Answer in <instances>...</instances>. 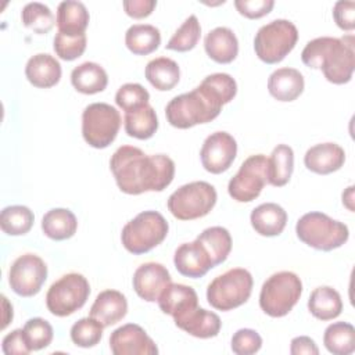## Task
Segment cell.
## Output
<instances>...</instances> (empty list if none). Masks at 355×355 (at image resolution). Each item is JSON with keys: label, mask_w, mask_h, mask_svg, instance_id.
I'll list each match as a JSON object with an SVG mask.
<instances>
[{"label": "cell", "mask_w": 355, "mask_h": 355, "mask_svg": "<svg viewBox=\"0 0 355 355\" xmlns=\"http://www.w3.org/2000/svg\"><path fill=\"white\" fill-rule=\"evenodd\" d=\"M110 169L122 193L137 196L162 191L175 176V162L165 154L147 155L135 146H121L110 159Z\"/></svg>", "instance_id": "1"}, {"label": "cell", "mask_w": 355, "mask_h": 355, "mask_svg": "<svg viewBox=\"0 0 355 355\" xmlns=\"http://www.w3.org/2000/svg\"><path fill=\"white\" fill-rule=\"evenodd\" d=\"M302 62L313 69H322L324 78L334 85L348 83L355 68L354 36H322L309 40L301 53Z\"/></svg>", "instance_id": "2"}, {"label": "cell", "mask_w": 355, "mask_h": 355, "mask_svg": "<svg viewBox=\"0 0 355 355\" xmlns=\"http://www.w3.org/2000/svg\"><path fill=\"white\" fill-rule=\"evenodd\" d=\"M225 105L220 96L204 80L191 92L173 97L165 108L168 122L178 129H189L214 121Z\"/></svg>", "instance_id": "3"}, {"label": "cell", "mask_w": 355, "mask_h": 355, "mask_svg": "<svg viewBox=\"0 0 355 355\" xmlns=\"http://www.w3.org/2000/svg\"><path fill=\"white\" fill-rule=\"evenodd\" d=\"M297 237L306 245L319 251L340 248L349 237L348 226L323 212L304 214L295 225Z\"/></svg>", "instance_id": "4"}, {"label": "cell", "mask_w": 355, "mask_h": 355, "mask_svg": "<svg viewBox=\"0 0 355 355\" xmlns=\"http://www.w3.org/2000/svg\"><path fill=\"white\" fill-rule=\"evenodd\" d=\"M169 230L166 219L157 211H143L129 220L121 233V241L126 251L141 255L159 245Z\"/></svg>", "instance_id": "5"}, {"label": "cell", "mask_w": 355, "mask_h": 355, "mask_svg": "<svg viewBox=\"0 0 355 355\" xmlns=\"http://www.w3.org/2000/svg\"><path fill=\"white\" fill-rule=\"evenodd\" d=\"M302 294V282L294 272L282 270L269 276L259 293L261 309L272 316H286L298 302Z\"/></svg>", "instance_id": "6"}, {"label": "cell", "mask_w": 355, "mask_h": 355, "mask_svg": "<svg viewBox=\"0 0 355 355\" xmlns=\"http://www.w3.org/2000/svg\"><path fill=\"white\" fill-rule=\"evenodd\" d=\"M254 280L244 268H232L216 276L207 288L208 304L218 311H232L248 301Z\"/></svg>", "instance_id": "7"}, {"label": "cell", "mask_w": 355, "mask_h": 355, "mask_svg": "<svg viewBox=\"0 0 355 355\" xmlns=\"http://www.w3.org/2000/svg\"><path fill=\"white\" fill-rule=\"evenodd\" d=\"M215 187L204 180L190 182L175 190L168 198L169 212L179 220H193L211 212L216 204Z\"/></svg>", "instance_id": "8"}, {"label": "cell", "mask_w": 355, "mask_h": 355, "mask_svg": "<svg viewBox=\"0 0 355 355\" xmlns=\"http://www.w3.org/2000/svg\"><path fill=\"white\" fill-rule=\"evenodd\" d=\"M298 29L288 19H273L262 25L254 37L257 57L266 64H277L295 47Z\"/></svg>", "instance_id": "9"}, {"label": "cell", "mask_w": 355, "mask_h": 355, "mask_svg": "<svg viewBox=\"0 0 355 355\" xmlns=\"http://www.w3.org/2000/svg\"><path fill=\"white\" fill-rule=\"evenodd\" d=\"M90 295V284L80 273H67L54 282L46 294V306L54 316H69L80 309Z\"/></svg>", "instance_id": "10"}, {"label": "cell", "mask_w": 355, "mask_h": 355, "mask_svg": "<svg viewBox=\"0 0 355 355\" xmlns=\"http://www.w3.org/2000/svg\"><path fill=\"white\" fill-rule=\"evenodd\" d=\"M119 111L107 103L89 104L82 112V136L94 148L108 147L121 128Z\"/></svg>", "instance_id": "11"}, {"label": "cell", "mask_w": 355, "mask_h": 355, "mask_svg": "<svg viewBox=\"0 0 355 355\" xmlns=\"http://www.w3.org/2000/svg\"><path fill=\"white\" fill-rule=\"evenodd\" d=\"M265 184H269V158L263 154L250 155L240 165L237 173L229 180V196L237 202L255 200Z\"/></svg>", "instance_id": "12"}, {"label": "cell", "mask_w": 355, "mask_h": 355, "mask_svg": "<svg viewBox=\"0 0 355 355\" xmlns=\"http://www.w3.org/2000/svg\"><path fill=\"white\" fill-rule=\"evenodd\" d=\"M47 279V266L36 254L18 257L8 270V284L19 297L36 295Z\"/></svg>", "instance_id": "13"}, {"label": "cell", "mask_w": 355, "mask_h": 355, "mask_svg": "<svg viewBox=\"0 0 355 355\" xmlns=\"http://www.w3.org/2000/svg\"><path fill=\"white\" fill-rule=\"evenodd\" d=\"M237 155L236 139L227 132L211 133L200 150L201 164L205 171L218 175L230 168Z\"/></svg>", "instance_id": "14"}, {"label": "cell", "mask_w": 355, "mask_h": 355, "mask_svg": "<svg viewBox=\"0 0 355 355\" xmlns=\"http://www.w3.org/2000/svg\"><path fill=\"white\" fill-rule=\"evenodd\" d=\"M110 348L114 355H157L158 348L146 330L136 323H126L110 336Z\"/></svg>", "instance_id": "15"}, {"label": "cell", "mask_w": 355, "mask_h": 355, "mask_svg": "<svg viewBox=\"0 0 355 355\" xmlns=\"http://www.w3.org/2000/svg\"><path fill=\"white\" fill-rule=\"evenodd\" d=\"M132 283L136 294L141 300L155 302L171 283V273L162 263L146 262L135 270Z\"/></svg>", "instance_id": "16"}, {"label": "cell", "mask_w": 355, "mask_h": 355, "mask_svg": "<svg viewBox=\"0 0 355 355\" xmlns=\"http://www.w3.org/2000/svg\"><path fill=\"white\" fill-rule=\"evenodd\" d=\"M173 263L182 276L191 279L202 277L214 268L211 257L197 239L191 243H183L176 248Z\"/></svg>", "instance_id": "17"}, {"label": "cell", "mask_w": 355, "mask_h": 355, "mask_svg": "<svg viewBox=\"0 0 355 355\" xmlns=\"http://www.w3.org/2000/svg\"><path fill=\"white\" fill-rule=\"evenodd\" d=\"M345 162V151L337 143H319L306 150L305 166L318 175H329L338 171Z\"/></svg>", "instance_id": "18"}, {"label": "cell", "mask_w": 355, "mask_h": 355, "mask_svg": "<svg viewBox=\"0 0 355 355\" xmlns=\"http://www.w3.org/2000/svg\"><path fill=\"white\" fill-rule=\"evenodd\" d=\"M158 306L164 313L176 319L197 308L198 297L196 290L190 286L169 283L158 298Z\"/></svg>", "instance_id": "19"}, {"label": "cell", "mask_w": 355, "mask_h": 355, "mask_svg": "<svg viewBox=\"0 0 355 355\" xmlns=\"http://www.w3.org/2000/svg\"><path fill=\"white\" fill-rule=\"evenodd\" d=\"M128 313V301L126 297L118 290H104L101 291L92 308L90 316L97 319L104 327L112 326L121 322Z\"/></svg>", "instance_id": "20"}, {"label": "cell", "mask_w": 355, "mask_h": 355, "mask_svg": "<svg viewBox=\"0 0 355 355\" xmlns=\"http://www.w3.org/2000/svg\"><path fill=\"white\" fill-rule=\"evenodd\" d=\"M173 320L180 330L197 338L216 337L222 327L220 318L215 312L198 306Z\"/></svg>", "instance_id": "21"}, {"label": "cell", "mask_w": 355, "mask_h": 355, "mask_svg": "<svg viewBox=\"0 0 355 355\" xmlns=\"http://www.w3.org/2000/svg\"><path fill=\"white\" fill-rule=\"evenodd\" d=\"M61 65L58 60L46 53L32 55L25 67V75L31 85L40 89L55 86L61 79Z\"/></svg>", "instance_id": "22"}, {"label": "cell", "mask_w": 355, "mask_h": 355, "mask_svg": "<svg viewBox=\"0 0 355 355\" xmlns=\"http://www.w3.org/2000/svg\"><path fill=\"white\" fill-rule=\"evenodd\" d=\"M205 53L218 64H229L239 54V40L234 32L226 26H216L204 39Z\"/></svg>", "instance_id": "23"}, {"label": "cell", "mask_w": 355, "mask_h": 355, "mask_svg": "<svg viewBox=\"0 0 355 355\" xmlns=\"http://www.w3.org/2000/svg\"><path fill=\"white\" fill-rule=\"evenodd\" d=\"M304 76L295 68H279L268 79V90L277 101H294L304 92Z\"/></svg>", "instance_id": "24"}, {"label": "cell", "mask_w": 355, "mask_h": 355, "mask_svg": "<svg viewBox=\"0 0 355 355\" xmlns=\"http://www.w3.org/2000/svg\"><path fill=\"white\" fill-rule=\"evenodd\" d=\"M252 229L265 237L279 236L287 223V212L276 202H263L250 215Z\"/></svg>", "instance_id": "25"}, {"label": "cell", "mask_w": 355, "mask_h": 355, "mask_svg": "<svg viewBox=\"0 0 355 355\" xmlns=\"http://www.w3.org/2000/svg\"><path fill=\"white\" fill-rule=\"evenodd\" d=\"M71 83L79 93L96 94L107 87L108 76L101 65L86 61L72 69Z\"/></svg>", "instance_id": "26"}, {"label": "cell", "mask_w": 355, "mask_h": 355, "mask_svg": "<svg viewBox=\"0 0 355 355\" xmlns=\"http://www.w3.org/2000/svg\"><path fill=\"white\" fill-rule=\"evenodd\" d=\"M78 229V220L72 211L67 208H53L42 218L43 233L55 241L71 239Z\"/></svg>", "instance_id": "27"}, {"label": "cell", "mask_w": 355, "mask_h": 355, "mask_svg": "<svg viewBox=\"0 0 355 355\" xmlns=\"http://www.w3.org/2000/svg\"><path fill=\"white\" fill-rule=\"evenodd\" d=\"M308 309L319 320H333L341 313L343 301L337 290L330 286H320L311 293Z\"/></svg>", "instance_id": "28"}, {"label": "cell", "mask_w": 355, "mask_h": 355, "mask_svg": "<svg viewBox=\"0 0 355 355\" xmlns=\"http://www.w3.org/2000/svg\"><path fill=\"white\" fill-rule=\"evenodd\" d=\"M146 79L159 92L172 90L180 79V69L176 61L168 57H158L146 65Z\"/></svg>", "instance_id": "29"}, {"label": "cell", "mask_w": 355, "mask_h": 355, "mask_svg": "<svg viewBox=\"0 0 355 355\" xmlns=\"http://www.w3.org/2000/svg\"><path fill=\"white\" fill-rule=\"evenodd\" d=\"M125 44L136 55H147L161 44V32L150 24H135L125 33Z\"/></svg>", "instance_id": "30"}, {"label": "cell", "mask_w": 355, "mask_h": 355, "mask_svg": "<svg viewBox=\"0 0 355 355\" xmlns=\"http://www.w3.org/2000/svg\"><path fill=\"white\" fill-rule=\"evenodd\" d=\"M89 11L80 1L65 0L57 8V26L64 33H85L89 25Z\"/></svg>", "instance_id": "31"}, {"label": "cell", "mask_w": 355, "mask_h": 355, "mask_svg": "<svg viewBox=\"0 0 355 355\" xmlns=\"http://www.w3.org/2000/svg\"><path fill=\"white\" fill-rule=\"evenodd\" d=\"M125 132L135 139L147 140L154 136L158 129V118L154 108L146 104L135 111L125 112Z\"/></svg>", "instance_id": "32"}, {"label": "cell", "mask_w": 355, "mask_h": 355, "mask_svg": "<svg viewBox=\"0 0 355 355\" xmlns=\"http://www.w3.org/2000/svg\"><path fill=\"white\" fill-rule=\"evenodd\" d=\"M326 349L334 355H349L355 351V327L348 322L329 324L323 334Z\"/></svg>", "instance_id": "33"}, {"label": "cell", "mask_w": 355, "mask_h": 355, "mask_svg": "<svg viewBox=\"0 0 355 355\" xmlns=\"http://www.w3.org/2000/svg\"><path fill=\"white\" fill-rule=\"evenodd\" d=\"M197 240L204 245L214 266L226 261L232 251V236L222 226H212L197 236Z\"/></svg>", "instance_id": "34"}, {"label": "cell", "mask_w": 355, "mask_h": 355, "mask_svg": "<svg viewBox=\"0 0 355 355\" xmlns=\"http://www.w3.org/2000/svg\"><path fill=\"white\" fill-rule=\"evenodd\" d=\"M294 169V151L287 144H277L269 157V184L282 187L288 183Z\"/></svg>", "instance_id": "35"}, {"label": "cell", "mask_w": 355, "mask_h": 355, "mask_svg": "<svg viewBox=\"0 0 355 355\" xmlns=\"http://www.w3.org/2000/svg\"><path fill=\"white\" fill-rule=\"evenodd\" d=\"M35 215L25 205H10L1 211L0 226L8 236L26 234L33 226Z\"/></svg>", "instance_id": "36"}, {"label": "cell", "mask_w": 355, "mask_h": 355, "mask_svg": "<svg viewBox=\"0 0 355 355\" xmlns=\"http://www.w3.org/2000/svg\"><path fill=\"white\" fill-rule=\"evenodd\" d=\"M21 19L24 26L37 35L49 33L55 24V18L50 7L39 1L25 4L21 12Z\"/></svg>", "instance_id": "37"}, {"label": "cell", "mask_w": 355, "mask_h": 355, "mask_svg": "<svg viewBox=\"0 0 355 355\" xmlns=\"http://www.w3.org/2000/svg\"><path fill=\"white\" fill-rule=\"evenodd\" d=\"M201 36V26L196 15H190L184 19V22L178 28V31L171 36L166 43L168 50L173 51H189L196 47Z\"/></svg>", "instance_id": "38"}, {"label": "cell", "mask_w": 355, "mask_h": 355, "mask_svg": "<svg viewBox=\"0 0 355 355\" xmlns=\"http://www.w3.org/2000/svg\"><path fill=\"white\" fill-rule=\"evenodd\" d=\"M104 326L94 318L87 316L75 322L71 327V340L80 348H92L97 345L103 337Z\"/></svg>", "instance_id": "39"}, {"label": "cell", "mask_w": 355, "mask_h": 355, "mask_svg": "<svg viewBox=\"0 0 355 355\" xmlns=\"http://www.w3.org/2000/svg\"><path fill=\"white\" fill-rule=\"evenodd\" d=\"M86 33L57 32L53 40L55 54L65 61H73L86 50Z\"/></svg>", "instance_id": "40"}, {"label": "cell", "mask_w": 355, "mask_h": 355, "mask_svg": "<svg viewBox=\"0 0 355 355\" xmlns=\"http://www.w3.org/2000/svg\"><path fill=\"white\" fill-rule=\"evenodd\" d=\"M53 333L51 324L43 318H32L24 324V336L31 351H40L49 347Z\"/></svg>", "instance_id": "41"}, {"label": "cell", "mask_w": 355, "mask_h": 355, "mask_svg": "<svg viewBox=\"0 0 355 355\" xmlns=\"http://www.w3.org/2000/svg\"><path fill=\"white\" fill-rule=\"evenodd\" d=\"M148 100L150 93L140 83H125L118 89L115 94L116 105L122 108L125 112L135 111L148 104Z\"/></svg>", "instance_id": "42"}, {"label": "cell", "mask_w": 355, "mask_h": 355, "mask_svg": "<svg viewBox=\"0 0 355 355\" xmlns=\"http://www.w3.org/2000/svg\"><path fill=\"white\" fill-rule=\"evenodd\" d=\"M230 347L237 355H252L261 349L262 338L252 329H240L233 334Z\"/></svg>", "instance_id": "43"}, {"label": "cell", "mask_w": 355, "mask_h": 355, "mask_svg": "<svg viewBox=\"0 0 355 355\" xmlns=\"http://www.w3.org/2000/svg\"><path fill=\"white\" fill-rule=\"evenodd\" d=\"M204 82L209 85L220 96L225 104L230 103L237 93V83L229 73H225V72L211 73L204 78Z\"/></svg>", "instance_id": "44"}, {"label": "cell", "mask_w": 355, "mask_h": 355, "mask_svg": "<svg viewBox=\"0 0 355 355\" xmlns=\"http://www.w3.org/2000/svg\"><path fill=\"white\" fill-rule=\"evenodd\" d=\"M275 6L273 0H236L234 7L237 11L250 19H258L268 15Z\"/></svg>", "instance_id": "45"}, {"label": "cell", "mask_w": 355, "mask_h": 355, "mask_svg": "<svg viewBox=\"0 0 355 355\" xmlns=\"http://www.w3.org/2000/svg\"><path fill=\"white\" fill-rule=\"evenodd\" d=\"M333 18L343 31H354L355 28V3L340 0L333 7Z\"/></svg>", "instance_id": "46"}, {"label": "cell", "mask_w": 355, "mask_h": 355, "mask_svg": "<svg viewBox=\"0 0 355 355\" xmlns=\"http://www.w3.org/2000/svg\"><path fill=\"white\" fill-rule=\"evenodd\" d=\"M1 348L6 355H28L31 349L26 344L24 329H15L7 336H4Z\"/></svg>", "instance_id": "47"}, {"label": "cell", "mask_w": 355, "mask_h": 355, "mask_svg": "<svg viewBox=\"0 0 355 355\" xmlns=\"http://www.w3.org/2000/svg\"><path fill=\"white\" fill-rule=\"evenodd\" d=\"M122 6L125 12L129 17L140 19V18L148 17L154 11L157 1L155 0H125Z\"/></svg>", "instance_id": "48"}, {"label": "cell", "mask_w": 355, "mask_h": 355, "mask_svg": "<svg viewBox=\"0 0 355 355\" xmlns=\"http://www.w3.org/2000/svg\"><path fill=\"white\" fill-rule=\"evenodd\" d=\"M290 354L291 355H318L319 354V348L315 344V341L308 337V336H300V337H294L291 340L290 344Z\"/></svg>", "instance_id": "49"}, {"label": "cell", "mask_w": 355, "mask_h": 355, "mask_svg": "<svg viewBox=\"0 0 355 355\" xmlns=\"http://www.w3.org/2000/svg\"><path fill=\"white\" fill-rule=\"evenodd\" d=\"M354 186L347 187V190L343 193V204L349 209L354 211Z\"/></svg>", "instance_id": "50"}]
</instances>
